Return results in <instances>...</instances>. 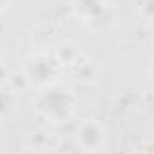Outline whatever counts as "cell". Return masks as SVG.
Returning a JSON list of instances; mask_svg holds the SVG:
<instances>
[{"mask_svg": "<svg viewBox=\"0 0 154 154\" xmlns=\"http://www.w3.org/2000/svg\"><path fill=\"white\" fill-rule=\"evenodd\" d=\"M77 11L84 18V22H97L99 16L106 13V4L104 0H79L77 2Z\"/></svg>", "mask_w": 154, "mask_h": 154, "instance_id": "2", "label": "cell"}, {"mask_svg": "<svg viewBox=\"0 0 154 154\" xmlns=\"http://www.w3.org/2000/svg\"><path fill=\"white\" fill-rule=\"evenodd\" d=\"M77 134H79V142L88 151H99L106 142V131L102 129V125L99 122H95L91 118H88L86 122H82L79 125Z\"/></svg>", "mask_w": 154, "mask_h": 154, "instance_id": "1", "label": "cell"}, {"mask_svg": "<svg viewBox=\"0 0 154 154\" xmlns=\"http://www.w3.org/2000/svg\"><path fill=\"white\" fill-rule=\"evenodd\" d=\"M13 0H0V9H5V7H9V4H11Z\"/></svg>", "mask_w": 154, "mask_h": 154, "instance_id": "3", "label": "cell"}]
</instances>
